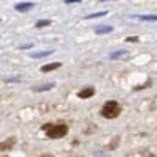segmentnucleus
I'll return each mask as SVG.
<instances>
[{"label": "nucleus", "mask_w": 157, "mask_h": 157, "mask_svg": "<svg viewBox=\"0 0 157 157\" xmlns=\"http://www.w3.org/2000/svg\"><path fill=\"white\" fill-rule=\"evenodd\" d=\"M101 2H107V0H101Z\"/></svg>", "instance_id": "nucleus-17"}, {"label": "nucleus", "mask_w": 157, "mask_h": 157, "mask_svg": "<svg viewBox=\"0 0 157 157\" xmlns=\"http://www.w3.org/2000/svg\"><path fill=\"white\" fill-rule=\"evenodd\" d=\"M14 143H16L14 137L8 138L6 141H2V143H0V151H10V149H13V146H14Z\"/></svg>", "instance_id": "nucleus-5"}, {"label": "nucleus", "mask_w": 157, "mask_h": 157, "mask_svg": "<svg viewBox=\"0 0 157 157\" xmlns=\"http://www.w3.org/2000/svg\"><path fill=\"white\" fill-rule=\"evenodd\" d=\"M126 52L124 50H120V52H115V54H112V58H118V57H121V55H124Z\"/></svg>", "instance_id": "nucleus-13"}, {"label": "nucleus", "mask_w": 157, "mask_h": 157, "mask_svg": "<svg viewBox=\"0 0 157 157\" xmlns=\"http://www.w3.org/2000/svg\"><path fill=\"white\" fill-rule=\"evenodd\" d=\"M120 113H121V105L116 101H107L104 104V107L101 109V115L104 118H109V120H113Z\"/></svg>", "instance_id": "nucleus-2"}, {"label": "nucleus", "mask_w": 157, "mask_h": 157, "mask_svg": "<svg viewBox=\"0 0 157 157\" xmlns=\"http://www.w3.org/2000/svg\"><path fill=\"white\" fill-rule=\"evenodd\" d=\"M77 2H82V0H64V3H77Z\"/></svg>", "instance_id": "nucleus-14"}, {"label": "nucleus", "mask_w": 157, "mask_h": 157, "mask_svg": "<svg viewBox=\"0 0 157 157\" xmlns=\"http://www.w3.org/2000/svg\"><path fill=\"white\" fill-rule=\"evenodd\" d=\"M39 157H52V155H49V154H44V155H39Z\"/></svg>", "instance_id": "nucleus-16"}, {"label": "nucleus", "mask_w": 157, "mask_h": 157, "mask_svg": "<svg viewBox=\"0 0 157 157\" xmlns=\"http://www.w3.org/2000/svg\"><path fill=\"white\" fill-rule=\"evenodd\" d=\"M112 30H113V27H110V25H99V27L94 29V33L102 35V33H110Z\"/></svg>", "instance_id": "nucleus-7"}, {"label": "nucleus", "mask_w": 157, "mask_h": 157, "mask_svg": "<svg viewBox=\"0 0 157 157\" xmlns=\"http://www.w3.org/2000/svg\"><path fill=\"white\" fill-rule=\"evenodd\" d=\"M35 5L32 2H22V3H16L14 5V10L19 11V13H27L29 10H32Z\"/></svg>", "instance_id": "nucleus-4"}, {"label": "nucleus", "mask_w": 157, "mask_h": 157, "mask_svg": "<svg viewBox=\"0 0 157 157\" xmlns=\"http://www.w3.org/2000/svg\"><path fill=\"white\" fill-rule=\"evenodd\" d=\"M61 66V63L57 61V63H50V64H46V66H41V72H50L54 69H58Z\"/></svg>", "instance_id": "nucleus-6"}, {"label": "nucleus", "mask_w": 157, "mask_h": 157, "mask_svg": "<svg viewBox=\"0 0 157 157\" xmlns=\"http://www.w3.org/2000/svg\"><path fill=\"white\" fill-rule=\"evenodd\" d=\"M47 25H50V21L49 19H41L36 22V27L38 29H43V27H47Z\"/></svg>", "instance_id": "nucleus-9"}, {"label": "nucleus", "mask_w": 157, "mask_h": 157, "mask_svg": "<svg viewBox=\"0 0 157 157\" xmlns=\"http://www.w3.org/2000/svg\"><path fill=\"white\" fill-rule=\"evenodd\" d=\"M107 11H101V13H94V14H90L86 16V19H94V17H101V16H105Z\"/></svg>", "instance_id": "nucleus-12"}, {"label": "nucleus", "mask_w": 157, "mask_h": 157, "mask_svg": "<svg viewBox=\"0 0 157 157\" xmlns=\"http://www.w3.org/2000/svg\"><path fill=\"white\" fill-rule=\"evenodd\" d=\"M50 88H54V83H47L44 86H33L35 91H46V90H50Z\"/></svg>", "instance_id": "nucleus-11"}, {"label": "nucleus", "mask_w": 157, "mask_h": 157, "mask_svg": "<svg viewBox=\"0 0 157 157\" xmlns=\"http://www.w3.org/2000/svg\"><path fill=\"white\" fill-rule=\"evenodd\" d=\"M41 129L46 132V135L52 140H55V138H63L64 135L68 134V126L66 124H43Z\"/></svg>", "instance_id": "nucleus-1"}, {"label": "nucleus", "mask_w": 157, "mask_h": 157, "mask_svg": "<svg viewBox=\"0 0 157 157\" xmlns=\"http://www.w3.org/2000/svg\"><path fill=\"white\" fill-rule=\"evenodd\" d=\"M140 21H157V14H148V16H137Z\"/></svg>", "instance_id": "nucleus-10"}, {"label": "nucleus", "mask_w": 157, "mask_h": 157, "mask_svg": "<svg viewBox=\"0 0 157 157\" xmlns=\"http://www.w3.org/2000/svg\"><path fill=\"white\" fill-rule=\"evenodd\" d=\"M52 54V50H43V52H33L32 58H41V57H47Z\"/></svg>", "instance_id": "nucleus-8"}, {"label": "nucleus", "mask_w": 157, "mask_h": 157, "mask_svg": "<svg viewBox=\"0 0 157 157\" xmlns=\"http://www.w3.org/2000/svg\"><path fill=\"white\" fill-rule=\"evenodd\" d=\"M29 47H32V44H25V46H21V49H29Z\"/></svg>", "instance_id": "nucleus-15"}, {"label": "nucleus", "mask_w": 157, "mask_h": 157, "mask_svg": "<svg viewBox=\"0 0 157 157\" xmlns=\"http://www.w3.org/2000/svg\"><path fill=\"white\" fill-rule=\"evenodd\" d=\"M94 94V88H91V86H86V88H82L80 91L77 93V96L80 98V99H88Z\"/></svg>", "instance_id": "nucleus-3"}]
</instances>
